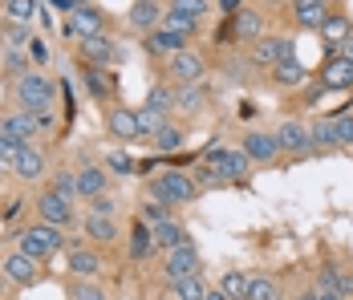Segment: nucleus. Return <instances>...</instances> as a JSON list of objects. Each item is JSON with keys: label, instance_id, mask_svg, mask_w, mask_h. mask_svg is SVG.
<instances>
[{"label": "nucleus", "instance_id": "4be33fe9", "mask_svg": "<svg viewBox=\"0 0 353 300\" xmlns=\"http://www.w3.org/2000/svg\"><path fill=\"white\" fill-rule=\"evenodd\" d=\"M0 45H4V53H21V49H29L33 45V33H29V25H21V21H0Z\"/></svg>", "mask_w": 353, "mask_h": 300}, {"label": "nucleus", "instance_id": "c85d7f7f", "mask_svg": "<svg viewBox=\"0 0 353 300\" xmlns=\"http://www.w3.org/2000/svg\"><path fill=\"white\" fill-rule=\"evenodd\" d=\"M65 297H70V300H106V288H102L98 280L70 276V284H65Z\"/></svg>", "mask_w": 353, "mask_h": 300}, {"label": "nucleus", "instance_id": "c03bdc74", "mask_svg": "<svg viewBox=\"0 0 353 300\" xmlns=\"http://www.w3.org/2000/svg\"><path fill=\"white\" fill-rule=\"evenodd\" d=\"M171 8L183 12V17H191V21H203L208 17V0H171Z\"/></svg>", "mask_w": 353, "mask_h": 300}, {"label": "nucleus", "instance_id": "412c9836", "mask_svg": "<svg viewBox=\"0 0 353 300\" xmlns=\"http://www.w3.org/2000/svg\"><path fill=\"white\" fill-rule=\"evenodd\" d=\"M12 174L17 179H25V183H33V179H41L45 174V154L37 150V146H21V154H17V163H12Z\"/></svg>", "mask_w": 353, "mask_h": 300}, {"label": "nucleus", "instance_id": "473e14b6", "mask_svg": "<svg viewBox=\"0 0 353 300\" xmlns=\"http://www.w3.org/2000/svg\"><path fill=\"white\" fill-rule=\"evenodd\" d=\"M248 167H252V159H248L244 150H228L223 159H219V170H223V179L232 183V179H244Z\"/></svg>", "mask_w": 353, "mask_h": 300}, {"label": "nucleus", "instance_id": "a18cd8bd", "mask_svg": "<svg viewBox=\"0 0 353 300\" xmlns=\"http://www.w3.org/2000/svg\"><path fill=\"white\" fill-rule=\"evenodd\" d=\"M333 130H337V146H353V114H333Z\"/></svg>", "mask_w": 353, "mask_h": 300}, {"label": "nucleus", "instance_id": "72a5a7b5", "mask_svg": "<svg viewBox=\"0 0 353 300\" xmlns=\"http://www.w3.org/2000/svg\"><path fill=\"white\" fill-rule=\"evenodd\" d=\"M219 292H223L228 300H248V276H244V272H236V268H232V272H223Z\"/></svg>", "mask_w": 353, "mask_h": 300}, {"label": "nucleus", "instance_id": "f3484780", "mask_svg": "<svg viewBox=\"0 0 353 300\" xmlns=\"http://www.w3.org/2000/svg\"><path fill=\"white\" fill-rule=\"evenodd\" d=\"M106 187H110V170L94 167V163H85L77 170V199H98V195H106Z\"/></svg>", "mask_w": 353, "mask_h": 300}, {"label": "nucleus", "instance_id": "c756f323", "mask_svg": "<svg viewBox=\"0 0 353 300\" xmlns=\"http://www.w3.org/2000/svg\"><path fill=\"white\" fill-rule=\"evenodd\" d=\"M248 300H281L276 280H272V276H264V272L248 276Z\"/></svg>", "mask_w": 353, "mask_h": 300}, {"label": "nucleus", "instance_id": "79ce46f5", "mask_svg": "<svg viewBox=\"0 0 353 300\" xmlns=\"http://www.w3.org/2000/svg\"><path fill=\"white\" fill-rule=\"evenodd\" d=\"M228 179H223V170L212 167V163H199L195 167V187H223Z\"/></svg>", "mask_w": 353, "mask_h": 300}, {"label": "nucleus", "instance_id": "aec40b11", "mask_svg": "<svg viewBox=\"0 0 353 300\" xmlns=\"http://www.w3.org/2000/svg\"><path fill=\"white\" fill-rule=\"evenodd\" d=\"M159 21H163V8H159L154 0H134V4H130V12H126V25H130V29H139V33L159 29Z\"/></svg>", "mask_w": 353, "mask_h": 300}, {"label": "nucleus", "instance_id": "0eeeda50", "mask_svg": "<svg viewBox=\"0 0 353 300\" xmlns=\"http://www.w3.org/2000/svg\"><path fill=\"white\" fill-rule=\"evenodd\" d=\"M163 272H167L171 284L183 280V276H199V252H195V243L187 239V243H179L171 252H163Z\"/></svg>", "mask_w": 353, "mask_h": 300}, {"label": "nucleus", "instance_id": "39448f33", "mask_svg": "<svg viewBox=\"0 0 353 300\" xmlns=\"http://www.w3.org/2000/svg\"><path fill=\"white\" fill-rule=\"evenodd\" d=\"M49 126V114H29V110H0V134L17 138V142H29Z\"/></svg>", "mask_w": 353, "mask_h": 300}, {"label": "nucleus", "instance_id": "4d7b16f0", "mask_svg": "<svg viewBox=\"0 0 353 300\" xmlns=\"http://www.w3.org/2000/svg\"><path fill=\"white\" fill-rule=\"evenodd\" d=\"M296 300H317V292H313V288H309V292H301V297Z\"/></svg>", "mask_w": 353, "mask_h": 300}, {"label": "nucleus", "instance_id": "5701e85b", "mask_svg": "<svg viewBox=\"0 0 353 300\" xmlns=\"http://www.w3.org/2000/svg\"><path fill=\"white\" fill-rule=\"evenodd\" d=\"M150 235H154V248H163V252L187 243V232H183L179 219H159V223H150Z\"/></svg>", "mask_w": 353, "mask_h": 300}, {"label": "nucleus", "instance_id": "6ab92c4d", "mask_svg": "<svg viewBox=\"0 0 353 300\" xmlns=\"http://www.w3.org/2000/svg\"><path fill=\"white\" fill-rule=\"evenodd\" d=\"M118 57H122V53H118V45H114L106 33L81 41V61H85V66H110V61H118Z\"/></svg>", "mask_w": 353, "mask_h": 300}, {"label": "nucleus", "instance_id": "ea45409f", "mask_svg": "<svg viewBox=\"0 0 353 300\" xmlns=\"http://www.w3.org/2000/svg\"><path fill=\"white\" fill-rule=\"evenodd\" d=\"M49 187H53L61 199H70V203H73V199H77V170H57Z\"/></svg>", "mask_w": 353, "mask_h": 300}, {"label": "nucleus", "instance_id": "cd10ccee", "mask_svg": "<svg viewBox=\"0 0 353 300\" xmlns=\"http://www.w3.org/2000/svg\"><path fill=\"white\" fill-rule=\"evenodd\" d=\"M81 86L90 90V98L94 101L110 98V81H106V73H102V66H85V61H81Z\"/></svg>", "mask_w": 353, "mask_h": 300}, {"label": "nucleus", "instance_id": "37998d69", "mask_svg": "<svg viewBox=\"0 0 353 300\" xmlns=\"http://www.w3.org/2000/svg\"><path fill=\"white\" fill-rule=\"evenodd\" d=\"M106 167L114 170V174H122V179H126V174H134V167H139V163H134L126 150H114V154H106Z\"/></svg>", "mask_w": 353, "mask_h": 300}, {"label": "nucleus", "instance_id": "dca6fc26", "mask_svg": "<svg viewBox=\"0 0 353 300\" xmlns=\"http://www.w3.org/2000/svg\"><path fill=\"white\" fill-rule=\"evenodd\" d=\"M70 276H81V280H98V272H102V256L94 252V248H81V243H73L70 248Z\"/></svg>", "mask_w": 353, "mask_h": 300}, {"label": "nucleus", "instance_id": "a211bd4d", "mask_svg": "<svg viewBox=\"0 0 353 300\" xmlns=\"http://www.w3.org/2000/svg\"><path fill=\"white\" fill-rule=\"evenodd\" d=\"M292 17L301 29H313L317 33L321 25L329 21V0H292Z\"/></svg>", "mask_w": 353, "mask_h": 300}, {"label": "nucleus", "instance_id": "bb28decb", "mask_svg": "<svg viewBox=\"0 0 353 300\" xmlns=\"http://www.w3.org/2000/svg\"><path fill=\"white\" fill-rule=\"evenodd\" d=\"M85 235H90L94 243H114V239H118L114 215H85Z\"/></svg>", "mask_w": 353, "mask_h": 300}, {"label": "nucleus", "instance_id": "f704fd0d", "mask_svg": "<svg viewBox=\"0 0 353 300\" xmlns=\"http://www.w3.org/2000/svg\"><path fill=\"white\" fill-rule=\"evenodd\" d=\"M272 77H276V86H301L305 81V66L296 57H284L281 66L272 69Z\"/></svg>", "mask_w": 353, "mask_h": 300}, {"label": "nucleus", "instance_id": "1a4fd4ad", "mask_svg": "<svg viewBox=\"0 0 353 300\" xmlns=\"http://www.w3.org/2000/svg\"><path fill=\"white\" fill-rule=\"evenodd\" d=\"M37 215H41V223L70 228V223H73V203L61 199V195L49 187V191H41V195H37Z\"/></svg>", "mask_w": 353, "mask_h": 300}, {"label": "nucleus", "instance_id": "603ef678", "mask_svg": "<svg viewBox=\"0 0 353 300\" xmlns=\"http://www.w3.org/2000/svg\"><path fill=\"white\" fill-rule=\"evenodd\" d=\"M337 57H350V61H353V33L345 37V41H341V45H337Z\"/></svg>", "mask_w": 353, "mask_h": 300}, {"label": "nucleus", "instance_id": "2eb2a0df", "mask_svg": "<svg viewBox=\"0 0 353 300\" xmlns=\"http://www.w3.org/2000/svg\"><path fill=\"white\" fill-rule=\"evenodd\" d=\"M240 150H244L252 163H272V159L281 154V146H276V134H264V130H248Z\"/></svg>", "mask_w": 353, "mask_h": 300}, {"label": "nucleus", "instance_id": "f8f14e48", "mask_svg": "<svg viewBox=\"0 0 353 300\" xmlns=\"http://www.w3.org/2000/svg\"><path fill=\"white\" fill-rule=\"evenodd\" d=\"M4 276L17 284V288H33L37 280H41V260L33 256H25V252H12V256H4Z\"/></svg>", "mask_w": 353, "mask_h": 300}, {"label": "nucleus", "instance_id": "a878e982", "mask_svg": "<svg viewBox=\"0 0 353 300\" xmlns=\"http://www.w3.org/2000/svg\"><path fill=\"white\" fill-rule=\"evenodd\" d=\"M309 142H313V150L317 154H329V150H337V130H333V118H321L309 126Z\"/></svg>", "mask_w": 353, "mask_h": 300}, {"label": "nucleus", "instance_id": "e433bc0d", "mask_svg": "<svg viewBox=\"0 0 353 300\" xmlns=\"http://www.w3.org/2000/svg\"><path fill=\"white\" fill-rule=\"evenodd\" d=\"M139 126H142V138H154V134L167 126V114L154 110V106H142L139 110Z\"/></svg>", "mask_w": 353, "mask_h": 300}, {"label": "nucleus", "instance_id": "423d86ee", "mask_svg": "<svg viewBox=\"0 0 353 300\" xmlns=\"http://www.w3.org/2000/svg\"><path fill=\"white\" fill-rule=\"evenodd\" d=\"M65 33L77 37V41H90V37H102L106 33V12L94 8V4H81L65 17Z\"/></svg>", "mask_w": 353, "mask_h": 300}, {"label": "nucleus", "instance_id": "de8ad7c7", "mask_svg": "<svg viewBox=\"0 0 353 300\" xmlns=\"http://www.w3.org/2000/svg\"><path fill=\"white\" fill-rule=\"evenodd\" d=\"M142 219H146V223H159V219H171V203H163V199H150V203H142Z\"/></svg>", "mask_w": 353, "mask_h": 300}, {"label": "nucleus", "instance_id": "3c124183", "mask_svg": "<svg viewBox=\"0 0 353 300\" xmlns=\"http://www.w3.org/2000/svg\"><path fill=\"white\" fill-rule=\"evenodd\" d=\"M49 4H53V8H57V12H65V17H70L73 8H81V4H85V0H49Z\"/></svg>", "mask_w": 353, "mask_h": 300}, {"label": "nucleus", "instance_id": "ddd939ff", "mask_svg": "<svg viewBox=\"0 0 353 300\" xmlns=\"http://www.w3.org/2000/svg\"><path fill=\"white\" fill-rule=\"evenodd\" d=\"M183 49H191V37L171 33V29H150L146 33V53L150 57H175Z\"/></svg>", "mask_w": 353, "mask_h": 300}, {"label": "nucleus", "instance_id": "7ed1b4c3", "mask_svg": "<svg viewBox=\"0 0 353 300\" xmlns=\"http://www.w3.org/2000/svg\"><path fill=\"white\" fill-rule=\"evenodd\" d=\"M199 195V187H195V179H187L183 170H163L154 183H150V199H163V203H191Z\"/></svg>", "mask_w": 353, "mask_h": 300}, {"label": "nucleus", "instance_id": "9b49d317", "mask_svg": "<svg viewBox=\"0 0 353 300\" xmlns=\"http://www.w3.org/2000/svg\"><path fill=\"white\" fill-rule=\"evenodd\" d=\"M106 130H110V138H122V142L142 138L139 110H130V106H110L106 110Z\"/></svg>", "mask_w": 353, "mask_h": 300}, {"label": "nucleus", "instance_id": "864d4df0", "mask_svg": "<svg viewBox=\"0 0 353 300\" xmlns=\"http://www.w3.org/2000/svg\"><path fill=\"white\" fill-rule=\"evenodd\" d=\"M29 49H33V57H37V61H45V45H41L37 37H33V45H29Z\"/></svg>", "mask_w": 353, "mask_h": 300}, {"label": "nucleus", "instance_id": "c9c22d12", "mask_svg": "<svg viewBox=\"0 0 353 300\" xmlns=\"http://www.w3.org/2000/svg\"><path fill=\"white\" fill-rule=\"evenodd\" d=\"M171 288H175V300H203L208 297V284H203L199 276H183V280H175Z\"/></svg>", "mask_w": 353, "mask_h": 300}, {"label": "nucleus", "instance_id": "4468645a", "mask_svg": "<svg viewBox=\"0 0 353 300\" xmlns=\"http://www.w3.org/2000/svg\"><path fill=\"white\" fill-rule=\"evenodd\" d=\"M276 146H281V150H288V154H313V142H309V126H301L296 118L281 122V130H276Z\"/></svg>", "mask_w": 353, "mask_h": 300}, {"label": "nucleus", "instance_id": "393cba45", "mask_svg": "<svg viewBox=\"0 0 353 300\" xmlns=\"http://www.w3.org/2000/svg\"><path fill=\"white\" fill-rule=\"evenodd\" d=\"M264 37V17L256 8H240L236 12V41H260Z\"/></svg>", "mask_w": 353, "mask_h": 300}, {"label": "nucleus", "instance_id": "13d9d810", "mask_svg": "<svg viewBox=\"0 0 353 300\" xmlns=\"http://www.w3.org/2000/svg\"><path fill=\"white\" fill-rule=\"evenodd\" d=\"M0 170H4V167H0Z\"/></svg>", "mask_w": 353, "mask_h": 300}, {"label": "nucleus", "instance_id": "9d476101", "mask_svg": "<svg viewBox=\"0 0 353 300\" xmlns=\"http://www.w3.org/2000/svg\"><path fill=\"white\" fill-rule=\"evenodd\" d=\"M321 90H325V94L353 90V61H350V57H337V53H329V61L321 66Z\"/></svg>", "mask_w": 353, "mask_h": 300}, {"label": "nucleus", "instance_id": "8fccbe9b", "mask_svg": "<svg viewBox=\"0 0 353 300\" xmlns=\"http://www.w3.org/2000/svg\"><path fill=\"white\" fill-rule=\"evenodd\" d=\"M90 215H114V199H110V195L90 199Z\"/></svg>", "mask_w": 353, "mask_h": 300}, {"label": "nucleus", "instance_id": "20e7f679", "mask_svg": "<svg viewBox=\"0 0 353 300\" xmlns=\"http://www.w3.org/2000/svg\"><path fill=\"white\" fill-rule=\"evenodd\" d=\"M284 57H296V49H292V41L281 33H264L260 41H252V53H248V61L260 69H276Z\"/></svg>", "mask_w": 353, "mask_h": 300}, {"label": "nucleus", "instance_id": "6e6d98bb", "mask_svg": "<svg viewBox=\"0 0 353 300\" xmlns=\"http://www.w3.org/2000/svg\"><path fill=\"white\" fill-rule=\"evenodd\" d=\"M203 300H228V297H223L219 288H208V297H203Z\"/></svg>", "mask_w": 353, "mask_h": 300}, {"label": "nucleus", "instance_id": "5fc2aeb1", "mask_svg": "<svg viewBox=\"0 0 353 300\" xmlns=\"http://www.w3.org/2000/svg\"><path fill=\"white\" fill-rule=\"evenodd\" d=\"M223 12H240V0H223Z\"/></svg>", "mask_w": 353, "mask_h": 300}, {"label": "nucleus", "instance_id": "2f4dec72", "mask_svg": "<svg viewBox=\"0 0 353 300\" xmlns=\"http://www.w3.org/2000/svg\"><path fill=\"white\" fill-rule=\"evenodd\" d=\"M203 101H208L203 86H183V90H175V110H183V114H199Z\"/></svg>", "mask_w": 353, "mask_h": 300}, {"label": "nucleus", "instance_id": "6e6552de", "mask_svg": "<svg viewBox=\"0 0 353 300\" xmlns=\"http://www.w3.org/2000/svg\"><path fill=\"white\" fill-rule=\"evenodd\" d=\"M167 73L175 77L179 86H199L203 73H208V61H203L195 49H183V53H175V57H167Z\"/></svg>", "mask_w": 353, "mask_h": 300}, {"label": "nucleus", "instance_id": "4c0bfd02", "mask_svg": "<svg viewBox=\"0 0 353 300\" xmlns=\"http://www.w3.org/2000/svg\"><path fill=\"white\" fill-rule=\"evenodd\" d=\"M4 17L8 21H21V25H33L37 0H4Z\"/></svg>", "mask_w": 353, "mask_h": 300}, {"label": "nucleus", "instance_id": "b1692460", "mask_svg": "<svg viewBox=\"0 0 353 300\" xmlns=\"http://www.w3.org/2000/svg\"><path fill=\"white\" fill-rule=\"evenodd\" d=\"M317 33H321V41L329 45V53H337V45H341V41L353 33V25L345 21V17H341V12H329V21L321 25Z\"/></svg>", "mask_w": 353, "mask_h": 300}, {"label": "nucleus", "instance_id": "09e8293b", "mask_svg": "<svg viewBox=\"0 0 353 300\" xmlns=\"http://www.w3.org/2000/svg\"><path fill=\"white\" fill-rule=\"evenodd\" d=\"M146 106H154V110H163V114H167V110L175 106V94H171L167 86H154V90H150V98H146Z\"/></svg>", "mask_w": 353, "mask_h": 300}, {"label": "nucleus", "instance_id": "a19ab883", "mask_svg": "<svg viewBox=\"0 0 353 300\" xmlns=\"http://www.w3.org/2000/svg\"><path fill=\"white\" fill-rule=\"evenodd\" d=\"M325 272H329V280L337 284V292L345 300H353V272L350 268H337V264H325Z\"/></svg>", "mask_w": 353, "mask_h": 300}, {"label": "nucleus", "instance_id": "f257e3e1", "mask_svg": "<svg viewBox=\"0 0 353 300\" xmlns=\"http://www.w3.org/2000/svg\"><path fill=\"white\" fill-rule=\"evenodd\" d=\"M12 101H17V110H29V114H49L53 110V101H57V86L45 77V73H21L17 81H12Z\"/></svg>", "mask_w": 353, "mask_h": 300}, {"label": "nucleus", "instance_id": "f03ea898", "mask_svg": "<svg viewBox=\"0 0 353 300\" xmlns=\"http://www.w3.org/2000/svg\"><path fill=\"white\" fill-rule=\"evenodd\" d=\"M61 243H65V235H61V228H53V223H33V228H25V232L17 235V252H25L33 260L57 256Z\"/></svg>", "mask_w": 353, "mask_h": 300}, {"label": "nucleus", "instance_id": "49530a36", "mask_svg": "<svg viewBox=\"0 0 353 300\" xmlns=\"http://www.w3.org/2000/svg\"><path fill=\"white\" fill-rule=\"evenodd\" d=\"M21 146H25V142H17V138L0 134V167H8V170H12V163H17V154H21Z\"/></svg>", "mask_w": 353, "mask_h": 300}, {"label": "nucleus", "instance_id": "7c9ffc66", "mask_svg": "<svg viewBox=\"0 0 353 300\" xmlns=\"http://www.w3.org/2000/svg\"><path fill=\"white\" fill-rule=\"evenodd\" d=\"M150 248H154L150 223H146V219H139V223L130 228V256H134V260H146V256H150Z\"/></svg>", "mask_w": 353, "mask_h": 300}, {"label": "nucleus", "instance_id": "58836bf2", "mask_svg": "<svg viewBox=\"0 0 353 300\" xmlns=\"http://www.w3.org/2000/svg\"><path fill=\"white\" fill-rule=\"evenodd\" d=\"M150 142H154V150H159V154H171V150L183 146V130H179V126H163Z\"/></svg>", "mask_w": 353, "mask_h": 300}]
</instances>
